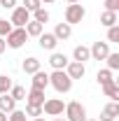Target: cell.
<instances>
[{
    "label": "cell",
    "mask_w": 119,
    "mask_h": 121,
    "mask_svg": "<svg viewBox=\"0 0 119 121\" xmlns=\"http://www.w3.org/2000/svg\"><path fill=\"white\" fill-rule=\"evenodd\" d=\"M49 84L59 91V93H68V91L73 89V79L65 75V70H54L49 75Z\"/></svg>",
    "instance_id": "cell-1"
},
{
    "label": "cell",
    "mask_w": 119,
    "mask_h": 121,
    "mask_svg": "<svg viewBox=\"0 0 119 121\" xmlns=\"http://www.w3.org/2000/svg\"><path fill=\"white\" fill-rule=\"evenodd\" d=\"M26 40H28L26 28H12L7 35H5V42H7L9 49H21V47L26 44Z\"/></svg>",
    "instance_id": "cell-2"
},
{
    "label": "cell",
    "mask_w": 119,
    "mask_h": 121,
    "mask_svg": "<svg viewBox=\"0 0 119 121\" xmlns=\"http://www.w3.org/2000/svg\"><path fill=\"white\" fill-rule=\"evenodd\" d=\"M87 16V9L79 5V2H73L65 7V23L73 26V23H82V19Z\"/></svg>",
    "instance_id": "cell-3"
},
{
    "label": "cell",
    "mask_w": 119,
    "mask_h": 121,
    "mask_svg": "<svg viewBox=\"0 0 119 121\" xmlns=\"http://www.w3.org/2000/svg\"><path fill=\"white\" fill-rule=\"evenodd\" d=\"M63 112H65V119H68V121H84V119H87V109H84L82 103H77V100L68 103Z\"/></svg>",
    "instance_id": "cell-4"
},
{
    "label": "cell",
    "mask_w": 119,
    "mask_h": 121,
    "mask_svg": "<svg viewBox=\"0 0 119 121\" xmlns=\"http://www.w3.org/2000/svg\"><path fill=\"white\" fill-rule=\"evenodd\" d=\"M63 109H65V103L61 98H49V100L42 103V112H45L47 117H61Z\"/></svg>",
    "instance_id": "cell-5"
},
{
    "label": "cell",
    "mask_w": 119,
    "mask_h": 121,
    "mask_svg": "<svg viewBox=\"0 0 119 121\" xmlns=\"http://www.w3.org/2000/svg\"><path fill=\"white\" fill-rule=\"evenodd\" d=\"M28 21H30V12L26 9V7H23V5L12 9V19H9V23H12L14 28H23Z\"/></svg>",
    "instance_id": "cell-6"
},
{
    "label": "cell",
    "mask_w": 119,
    "mask_h": 121,
    "mask_svg": "<svg viewBox=\"0 0 119 121\" xmlns=\"http://www.w3.org/2000/svg\"><path fill=\"white\" fill-rule=\"evenodd\" d=\"M65 75L70 77V79H82V77L87 75V68H84V63L70 60V63L65 65Z\"/></svg>",
    "instance_id": "cell-7"
},
{
    "label": "cell",
    "mask_w": 119,
    "mask_h": 121,
    "mask_svg": "<svg viewBox=\"0 0 119 121\" xmlns=\"http://www.w3.org/2000/svg\"><path fill=\"white\" fill-rule=\"evenodd\" d=\"M33 79H30V89H40L45 91L47 86H49V75H47L45 70H37L35 75H30Z\"/></svg>",
    "instance_id": "cell-8"
},
{
    "label": "cell",
    "mask_w": 119,
    "mask_h": 121,
    "mask_svg": "<svg viewBox=\"0 0 119 121\" xmlns=\"http://www.w3.org/2000/svg\"><path fill=\"white\" fill-rule=\"evenodd\" d=\"M93 60H105V56L110 54V44L107 42H93V47L89 49Z\"/></svg>",
    "instance_id": "cell-9"
},
{
    "label": "cell",
    "mask_w": 119,
    "mask_h": 121,
    "mask_svg": "<svg viewBox=\"0 0 119 121\" xmlns=\"http://www.w3.org/2000/svg\"><path fill=\"white\" fill-rule=\"evenodd\" d=\"M70 60L65 54H59V51H51V56H49V65L54 68V70H65V65H68Z\"/></svg>",
    "instance_id": "cell-10"
},
{
    "label": "cell",
    "mask_w": 119,
    "mask_h": 121,
    "mask_svg": "<svg viewBox=\"0 0 119 121\" xmlns=\"http://www.w3.org/2000/svg\"><path fill=\"white\" fill-rule=\"evenodd\" d=\"M117 117H119V105H117V103H110V105L103 107L101 119H98V121H114Z\"/></svg>",
    "instance_id": "cell-11"
},
{
    "label": "cell",
    "mask_w": 119,
    "mask_h": 121,
    "mask_svg": "<svg viewBox=\"0 0 119 121\" xmlns=\"http://www.w3.org/2000/svg\"><path fill=\"white\" fill-rule=\"evenodd\" d=\"M37 40H40V47H42V49H47V51H54V49H56V44H59V40L54 37V33H42Z\"/></svg>",
    "instance_id": "cell-12"
},
{
    "label": "cell",
    "mask_w": 119,
    "mask_h": 121,
    "mask_svg": "<svg viewBox=\"0 0 119 121\" xmlns=\"http://www.w3.org/2000/svg\"><path fill=\"white\" fill-rule=\"evenodd\" d=\"M14 109H16V100L9 93H2V95H0V112L9 114V112H14Z\"/></svg>",
    "instance_id": "cell-13"
},
{
    "label": "cell",
    "mask_w": 119,
    "mask_h": 121,
    "mask_svg": "<svg viewBox=\"0 0 119 121\" xmlns=\"http://www.w3.org/2000/svg\"><path fill=\"white\" fill-rule=\"evenodd\" d=\"M26 100H28V105H40L42 107V103H45V91L30 89L28 93H26Z\"/></svg>",
    "instance_id": "cell-14"
},
{
    "label": "cell",
    "mask_w": 119,
    "mask_h": 121,
    "mask_svg": "<svg viewBox=\"0 0 119 121\" xmlns=\"http://www.w3.org/2000/svg\"><path fill=\"white\" fill-rule=\"evenodd\" d=\"M73 35V26H68V23H56V28H54V37L56 40H68Z\"/></svg>",
    "instance_id": "cell-15"
},
{
    "label": "cell",
    "mask_w": 119,
    "mask_h": 121,
    "mask_svg": "<svg viewBox=\"0 0 119 121\" xmlns=\"http://www.w3.org/2000/svg\"><path fill=\"white\" fill-rule=\"evenodd\" d=\"M21 68H23V72H26V75H35V72L40 70V60L35 58V56H28V58L23 60V65H21Z\"/></svg>",
    "instance_id": "cell-16"
},
{
    "label": "cell",
    "mask_w": 119,
    "mask_h": 121,
    "mask_svg": "<svg viewBox=\"0 0 119 121\" xmlns=\"http://www.w3.org/2000/svg\"><path fill=\"white\" fill-rule=\"evenodd\" d=\"M73 58L77 60V63H84V60H89V58H91V51H89V47H84V44L75 47V51H73Z\"/></svg>",
    "instance_id": "cell-17"
},
{
    "label": "cell",
    "mask_w": 119,
    "mask_h": 121,
    "mask_svg": "<svg viewBox=\"0 0 119 121\" xmlns=\"http://www.w3.org/2000/svg\"><path fill=\"white\" fill-rule=\"evenodd\" d=\"M23 28H26V33H28V37H40V35L45 33V26L37 23V21H28Z\"/></svg>",
    "instance_id": "cell-18"
},
{
    "label": "cell",
    "mask_w": 119,
    "mask_h": 121,
    "mask_svg": "<svg viewBox=\"0 0 119 121\" xmlns=\"http://www.w3.org/2000/svg\"><path fill=\"white\" fill-rule=\"evenodd\" d=\"M117 12H110V9H105L103 14H101V23H103L105 28H110V26H117Z\"/></svg>",
    "instance_id": "cell-19"
},
{
    "label": "cell",
    "mask_w": 119,
    "mask_h": 121,
    "mask_svg": "<svg viewBox=\"0 0 119 121\" xmlns=\"http://www.w3.org/2000/svg\"><path fill=\"white\" fill-rule=\"evenodd\" d=\"M103 91H105V95H107V98H112V100H117V98H119V84H117V82L105 84Z\"/></svg>",
    "instance_id": "cell-20"
},
{
    "label": "cell",
    "mask_w": 119,
    "mask_h": 121,
    "mask_svg": "<svg viewBox=\"0 0 119 121\" xmlns=\"http://www.w3.org/2000/svg\"><path fill=\"white\" fill-rule=\"evenodd\" d=\"M96 79H98V84H101V86L110 84V82H114V79H112V70H107V68H105V70H98Z\"/></svg>",
    "instance_id": "cell-21"
},
{
    "label": "cell",
    "mask_w": 119,
    "mask_h": 121,
    "mask_svg": "<svg viewBox=\"0 0 119 121\" xmlns=\"http://www.w3.org/2000/svg\"><path fill=\"white\" fill-rule=\"evenodd\" d=\"M33 16H35L33 21H37V23H42V26H45L47 21H49V12H47L45 7H40V9H35V12H33Z\"/></svg>",
    "instance_id": "cell-22"
},
{
    "label": "cell",
    "mask_w": 119,
    "mask_h": 121,
    "mask_svg": "<svg viewBox=\"0 0 119 121\" xmlns=\"http://www.w3.org/2000/svg\"><path fill=\"white\" fill-rule=\"evenodd\" d=\"M105 60H107V70H119V54H107L105 56Z\"/></svg>",
    "instance_id": "cell-23"
},
{
    "label": "cell",
    "mask_w": 119,
    "mask_h": 121,
    "mask_svg": "<svg viewBox=\"0 0 119 121\" xmlns=\"http://www.w3.org/2000/svg\"><path fill=\"white\" fill-rule=\"evenodd\" d=\"M12 86H14V84H12L9 77H7V75H0V95H2V93H9Z\"/></svg>",
    "instance_id": "cell-24"
},
{
    "label": "cell",
    "mask_w": 119,
    "mask_h": 121,
    "mask_svg": "<svg viewBox=\"0 0 119 121\" xmlns=\"http://www.w3.org/2000/svg\"><path fill=\"white\" fill-rule=\"evenodd\" d=\"M26 117H33V119L42 117V107L40 105H28V103H26Z\"/></svg>",
    "instance_id": "cell-25"
},
{
    "label": "cell",
    "mask_w": 119,
    "mask_h": 121,
    "mask_svg": "<svg viewBox=\"0 0 119 121\" xmlns=\"http://www.w3.org/2000/svg\"><path fill=\"white\" fill-rule=\"evenodd\" d=\"M9 95H12L14 100H26V89H23V86H12V89H9Z\"/></svg>",
    "instance_id": "cell-26"
},
{
    "label": "cell",
    "mask_w": 119,
    "mask_h": 121,
    "mask_svg": "<svg viewBox=\"0 0 119 121\" xmlns=\"http://www.w3.org/2000/svg\"><path fill=\"white\" fill-rule=\"evenodd\" d=\"M7 121H28V117H26V112H21V109H14V112H9Z\"/></svg>",
    "instance_id": "cell-27"
},
{
    "label": "cell",
    "mask_w": 119,
    "mask_h": 121,
    "mask_svg": "<svg viewBox=\"0 0 119 121\" xmlns=\"http://www.w3.org/2000/svg\"><path fill=\"white\" fill-rule=\"evenodd\" d=\"M107 40L110 42H119V26H110L107 28Z\"/></svg>",
    "instance_id": "cell-28"
},
{
    "label": "cell",
    "mask_w": 119,
    "mask_h": 121,
    "mask_svg": "<svg viewBox=\"0 0 119 121\" xmlns=\"http://www.w3.org/2000/svg\"><path fill=\"white\" fill-rule=\"evenodd\" d=\"M23 7H26L28 12H35V9L42 7V2H40V0H23Z\"/></svg>",
    "instance_id": "cell-29"
},
{
    "label": "cell",
    "mask_w": 119,
    "mask_h": 121,
    "mask_svg": "<svg viewBox=\"0 0 119 121\" xmlns=\"http://www.w3.org/2000/svg\"><path fill=\"white\" fill-rule=\"evenodd\" d=\"M9 30H12V23H9V21H5V19H0V37H5Z\"/></svg>",
    "instance_id": "cell-30"
},
{
    "label": "cell",
    "mask_w": 119,
    "mask_h": 121,
    "mask_svg": "<svg viewBox=\"0 0 119 121\" xmlns=\"http://www.w3.org/2000/svg\"><path fill=\"white\" fill-rule=\"evenodd\" d=\"M105 9H110V12H119V0H105Z\"/></svg>",
    "instance_id": "cell-31"
},
{
    "label": "cell",
    "mask_w": 119,
    "mask_h": 121,
    "mask_svg": "<svg viewBox=\"0 0 119 121\" xmlns=\"http://www.w3.org/2000/svg\"><path fill=\"white\" fill-rule=\"evenodd\" d=\"M0 7H5V9H14V7H16V0H0Z\"/></svg>",
    "instance_id": "cell-32"
},
{
    "label": "cell",
    "mask_w": 119,
    "mask_h": 121,
    "mask_svg": "<svg viewBox=\"0 0 119 121\" xmlns=\"http://www.w3.org/2000/svg\"><path fill=\"white\" fill-rule=\"evenodd\" d=\"M5 49H7V42H5V37H0V54H2Z\"/></svg>",
    "instance_id": "cell-33"
},
{
    "label": "cell",
    "mask_w": 119,
    "mask_h": 121,
    "mask_svg": "<svg viewBox=\"0 0 119 121\" xmlns=\"http://www.w3.org/2000/svg\"><path fill=\"white\" fill-rule=\"evenodd\" d=\"M0 121H7V114L5 112H0Z\"/></svg>",
    "instance_id": "cell-34"
},
{
    "label": "cell",
    "mask_w": 119,
    "mask_h": 121,
    "mask_svg": "<svg viewBox=\"0 0 119 121\" xmlns=\"http://www.w3.org/2000/svg\"><path fill=\"white\" fill-rule=\"evenodd\" d=\"M65 2H68V5H73V2H79V0H65Z\"/></svg>",
    "instance_id": "cell-35"
},
{
    "label": "cell",
    "mask_w": 119,
    "mask_h": 121,
    "mask_svg": "<svg viewBox=\"0 0 119 121\" xmlns=\"http://www.w3.org/2000/svg\"><path fill=\"white\" fill-rule=\"evenodd\" d=\"M54 121H68V119H61V117H56V119H54Z\"/></svg>",
    "instance_id": "cell-36"
},
{
    "label": "cell",
    "mask_w": 119,
    "mask_h": 121,
    "mask_svg": "<svg viewBox=\"0 0 119 121\" xmlns=\"http://www.w3.org/2000/svg\"><path fill=\"white\" fill-rule=\"evenodd\" d=\"M40 2H56V0H40Z\"/></svg>",
    "instance_id": "cell-37"
},
{
    "label": "cell",
    "mask_w": 119,
    "mask_h": 121,
    "mask_svg": "<svg viewBox=\"0 0 119 121\" xmlns=\"http://www.w3.org/2000/svg\"><path fill=\"white\" fill-rule=\"evenodd\" d=\"M33 121H45V119H42V117H37V119H33Z\"/></svg>",
    "instance_id": "cell-38"
},
{
    "label": "cell",
    "mask_w": 119,
    "mask_h": 121,
    "mask_svg": "<svg viewBox=\"0 0 119 121\" xmlns=\"http://www.w3.org/2000/svg\"><path fill=\"white\" fill-rule=\"evenodd\" d=\"M84 121H98V119H84Z\"/></svg>",
    "instance_id": "cell-39"
}]
</instances>
